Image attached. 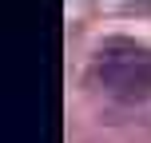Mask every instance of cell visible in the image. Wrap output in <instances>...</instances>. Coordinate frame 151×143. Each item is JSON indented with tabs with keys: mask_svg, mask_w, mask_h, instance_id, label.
I'll return each mask as SVG.
<instances>
[{
	"mask_svg": "<svg viewBox=\"0 0 151 143\" xmlns=\"http://www.w3.org/2000/svg\"><path fill=\"white\" fill-rule=\"evenodd\" d=\"M96 75L111 96L143 99L151 96V48L135 40H107L96 56Z\"/></svg>",
	"mask_w": 151,
	"mask_h": 143,
	"instance_id": "6da1fadb",
	"label": "cell"
}]
</instances>
